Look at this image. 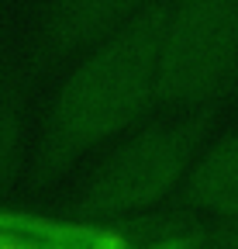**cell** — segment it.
<instances>
[{
  "instance_id": "obj_2",
  "label": "cell",
  "mask_w": 238,
  "mask_h": 249,
  "mask_svg": "<svg viewBox=\"0 0 238 249\" xmlns=\"http://www.w3.org/2000/svg\"><path fill=\"white\" fill-rule=\"evenodd\" d=\"M207 121H211V107L190 111L180 121L145 128L142 135L125 142L94 173V180L73 204L76 218L83 225H107L128 222V218H138L148 208H156L180 187L183 177H190Z\"/></svg>"
},
{
  "instance_id": "obj_7",
  "label": "cell",
  "mask_w": 238,
  "mask_h": 249,
  "mask_svg": "<svg viewBox=\"0 0 238 249\" xmlns=\"http://www.w3.org/2000/svg\"><path fill=\"white\" fill-rule=\"evenodd\" d=\"M21 242H28L24 225H17V218L0 214V246H21Z\"/></svg>"
},
{
  "instance_id": "obj_1",
  "label": "cell",
  "mask_w": 238,
  "mask_h": 249,
  "mask_svg": "<svg viewBox=\"0 0 238 249\" xmlns=\"http://www.w3.org/2000/svg\"><path fill=\"white\" fill-rule=\"evenodd\" d=\"M169 0L148 4L94 45L69 73L48 111L32 183L48 187L90 149L117 139L152 104H159V42Z\"/></svg>"
},
{
  "instance_id": "obj_5",
  "label": "cell",
  "mask_w": 238,
  "mask_h": 249,
  "mask_svg": "<svg viewBox=\"0 0 238 249\" xmlns=\"http://www.w3.org/2000/svg\"><path fill=\"white\" fill-rule=\"evenodd\" d=\"M187 191L197 208L238 225V135L214 142L190 166Z\"/></svg>"
},
{
  "instance_id": "obj_3",
  "label": "cell",
  "mask_w": 238,
  "mask_h": 249,
  "mask_svg": "<svg viewBox=\"0 0 238 249\" xmlns=\"http://www.w3.org/2000/svg\"><path fill=\"white\" fill-rule=\"evenodd\" d=\"M238 87V0H169L159 104L204 111Z\"/></svg>"
},
{
  "instance_id": "obj_4",
  "label": "cell",
  "mask_w": 238,
  "mask_h": 249,
  "mask_svg": "<svg viewBox=\"0 0 238 249\" xmlns=\"http://www.w3.org/2000/svg\"><path fill=\"white\" fill-rule=\"evenodd\" d=\"M145 4L148 0H55L42 28V59H63L76 49L97 45Z\"/></svg>"
},
{
  "instance_id": "obj_6",
  "label": "cell",
  "mask_w": 238,
  "mask_h": 249,
  "mask_svg": "<svg viewBox=\"0 0 238 249\" xmlns=\"http://www.w3.org/2000/svg\"><path fill=\"white\" fill-rule=\"evenodd\" d=\"M17 156H21V90L17 83L0 73V197L17 173Z\"/></svg>"
}]
</instances>
